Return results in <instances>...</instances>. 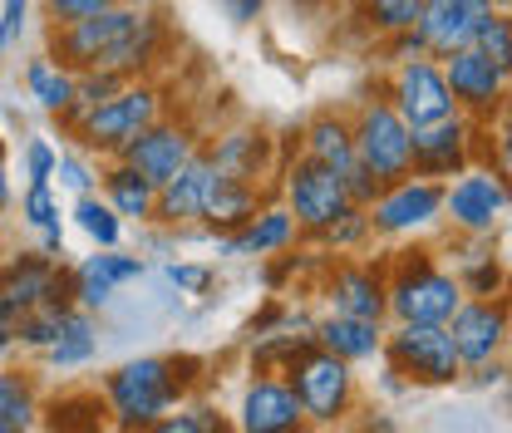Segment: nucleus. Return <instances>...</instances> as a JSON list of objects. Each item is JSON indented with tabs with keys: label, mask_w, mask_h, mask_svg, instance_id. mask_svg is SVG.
Segmentation results:
<instances>
[{
	"label": "nucleus",
	"mask_w": 512,
	"mask_h": 433,
	"mask_svg": "<svg viewBox=\"0 0 512 433\" xmlns=\"http://www.w3.org/2000/svg\"><path fill=\"white\" fill-rule=\"evenodd\" d=\"M197 360L188 355H138L124 360L119 370L104 374V404L119 433H148L163 414H173L178 404H188L192 384H197Z\"/></svg>",
	"instance_id": "obj_1"
},
{
	"label": "nucleus",
	"mask_w": 512,
	"mask_h": 433,
	"mask_svg": "<svg viewBox=\"0 0 512 433\" xmlns=\"http://www.w3.org/2000/svg\"><path fill=\"white\" fill-rule=\"evenodd\" d=\"M384 291H389V315L394 325H448L453 310L463 306V286L458 276L434 261V251L414 247L399 251L384 271Z\"/></svg>",
	"instance_id": "obj_2"
},
{
	"label": "nucleus",
	"mask_w": 512,
	"mask_h": 433,
	"mask_svg": "<svg viewBox=\"0 0 512 433\" xmlns=\"http://www.w3.org/2000/svg\"><path fill=\"white\" fill-rule=\"evenodd\" d=\"M163 119V89L153 79H128L114 99H104L99 109H89L79 124H74V138L89 148V153H109L119 158L128 143L153 128Z\"/></svg>",
	"instance_id": "obj_3"
},
{
	"label": "nucleus",
	"mask_w": 512,
	"mask_h": 433,
	"mask_svg": "<svg viewBox=\"0 0 512 433\" xmlns=\"http://www.w3.org/2000/svg\"><path fill=\"white\" fill-rule=\"evenodd\" d=\"M350 138H355V163L375 178L380 187L399 183L414 173V128L394 114L389 99H365L350 119Z\"/></svg>",
	"instance_id": "obj_4"
},
{
	"label": "nucleus",
	"mask_w": 512,
	"mask_h": 433,
	"mask_svg": "<svg viewBox=\"0 0 512 433\" xmlns=\"http://www.w3.org/2000/svg\"><path fill=\"white\" fill-rule=\"evenodd\" d=\"M380 355L389 360V374H399V384H419V389L463 384V360L453 350L448 325H394L384 335Z\"/></svg>",
	"instance_id": "obj_5"
},
{
	"label": "nucleus",
	"mask_w": 512,
	"mask_h": 433,
	"mask_svg": "<svg viewBox=\"0 0 512 433\" xmlns=\"http://www.w3.org/2000/svg\"><path fill=\"white\" fill-rule=\"evenodd\" d=\"M281 379L296 389L306 424H340L355 404V370L345 360H335L330 350H320V345H306L281 370Z\"/></svg>",
	"instance_id": "obj_6"
},
{
	"label": "nucleus",
	"mask_w": 512,
	"mask_h": 433,
	"mask_svg": "<svg viewBox=\"0 0 512 433\" xmlns=\"http://www.w3.org/2000/svg\"><path fill=\"white\" fill-rule=\"evenodd\" d=\"M143 15V0H124L114 10H99L89 20H74V25H60L50 30V60L64 64L69 74H89V69H104V60L124 45V35L138 25Z\"/></svg>",
	"instance_id": "obj_7"
},
{
	"label": "nucleus",
	"mask_w": 512,
	"mask_h": 433,
	"mask_svg": "<svg viewBox=\"0 0 512 433\" xmlns=\"http://www.w3.org/2000/svg\"><path fill=\"white\" fill-rule=\"evenodd\" d=\"M508 207L512 183L503 173H493L488 163H473L453 183H444V222L463 237H493V227Z\"/></svg>",
	"instance_id": "obj_8"
},
{
	"label": "nucleus",
	"mask_w": 512,
	"mask_h": 433,
	"mask_svg": "<svg viewBox=\"0 0 512 433\" xmlns=\"http://www.w3.org/2000/svg\"><path fill=\"white\" fill-rule=\"evenodd\" d=\"M286 212L296 217V227L306 232V237H325L355 202H350V192L340 183V173H330V168H320L311 158H291L286 163Z\"/></svg>",
	"instance_id": "obj_9"
},
{
	"label": "nucleus",
	"mask_w": 512,
	"mask_h": 433,
	"mask_svg": "<svg viewBox=\"0 0 512 433\" xmlns=\"http://www.w3.org/2000/svg\"><path fill=\"white\" fill-rule=\"evenodd\" d=\"M365 212H370V232H380V237H419L444 222V183L409 173L384 187Z\"/></svg>",
	"instance_id": "obj_10"
},
{
	"label": "nucleus",
	"mask_w": 512,
	"mask_h": 433,
	"mask_svg": "<svg viewBox=\"0 0 512 433\" xmlns=\"http://www.w3.org/2000/svg\"><path fill=\"white\" fill-rule=\"evenodd\" d=\"M0 296L20 315L40 306L69 310L74 306V271L45 251H15L10 261H0Z\"/></svg>",
	"instance_id": "obj_11"
},
{
	"label": "nucleus",
	"mask_w": 512,
	"mask_h": 433,
	"mask_svg": "<svg viewBox=\"0 0 512 433\" xmlns=\"http://www.w3.org/2000/svg\"><path fill=\"white\" fill-rule=\"evenodd\" d=\"M384 99L394 104V114H399V119H404L409 128L444 124V119H453V114H458V104H453V94H448L444 64L429 60V55L394 64Z\"/></svg>",
	"instance_id": "obj_12"
},
{
	"label": "nucleus",
	"mask_w": 512,
	"mask_h": 433,
	"mask_svg": "<svg viewBox=\"0 0 512 433\" xmlns=\"http://www.w3.org/2000/svg\"><path fill=\"white\" fill-rule=\"evenodd\" d=\"M448 335H453V350L463 360V370L473 365H488V360H503L512 345V296H493V301H463L448 320Z\"/></svg>",
	"instance_id": "obj_13"
},
{
	"label": "nucleus",
	"mask_w": 512,
	"mask_h": 433,
	"mask_svg": "<svg viewBox=\"0 0 512 433\" xmlns=\"http://www.w3.org/2000/svg\"><path fill=\"white\" fill-rule=\"evenodd\" d=\"M439 64H444L448 94H453L458 114H468L473 124H488V119L508 104L512 79L493 60H483L473 45H468V50H458V55H448V60H439Z\"/></svg>",
	"instance_id": "obj_14"
},
{
	"label": "nucleus",
	"mask_w": 512,
	"mask_h": 433,
	"mask_svg": "<svg viewBox=\"0 0 512 433\" xmlns=\"http://www.w3.org/2000/svg\"><path fill=\"white\" fill-rule=\"evenodd\" d=\"M197 153H202V148H197V133H192L188 124L158 119V124L143 128L124 153H119V163H128L138 178H148L153 187H163L168 178H178Z\"/></svg>",
	"instance_id": "obj_15"
},
{
	"label": "nucleus",
	"mask_w": 512,
	"mask_h": 433,
	"mask_svg": "<svg viewBox=\"0 0 512 433\" xmlns=\"http://www.w3.org/2000/svg\"><path fill=\"white\" fill-rule=\"evenodd\" d=\"M488 15H493L488 0H424V10L414 20V35H419L429 60H448V55L473 45V35Z\"/></svg>",
	"instance_id": "obj_16"
},
{
	"label": "nucleus",
	"mask_w": 512,
	"mask_h": 433,
	"mask_svg": "<svg viewBox=\"0 0 512 433\" xmlns=\"http://www.w3.org/2000/svg\"><path fill=\"white\" fill-rule=\"evenodd\" d=\"M478 153V124L468 114H453L444 124L414 128V173L424 178H458L463 168H473Z\"/></svg>",
	"instance_id": "obj_17"
},
{
	"label": "nucleus",
	"mask_w": 512,
	"mask_h": 433,
	"mask_svg": "<svg viewBox=\"0 0 512 433\" xmlns=\"http://www.w3.org/2000/svg\"><path fill=\"white\" fill-rule=\"evenodd\" d=\"M237 429L242 433H306V414L296 389L281 374H256L242 389L237 404Z\"/></svg>",
	"instance_id": "obj_18"
},
{
	"label": "nucleus",
	"mask_w": 512,
	"mask_h": 433,
	"mask_svg": "<svg viewBox=\"0 0 512 433\" xmlns=\"http://www.w3.org/2000/svg\"><path fill=\"white\" fill-rule=\"evenodd\" d=\"M325 301H330V315H350L370 325L389 320V291H384L380 266H360V261L335 266V276L325 281Z\"/></svg>",
	"instance_id": "obj_19"
},
{
	"label": "nucleus",
	"mask_w": 512,
	"mask_h": 433,
	"mask_svg": "<svg viewBox=\"0 0 512 433\" xmlns=\"http://www.w3.org/2000/svg\"><path fill=\"white\" fill-rule=\"evenodd\" d=\"M74 271V306L79 310H104L114 296H119V286L128 281H138L148 266H143V256H124V251H94V256H84L79 266H69Z\"/></svg>",
	"instance_id": "obj_20"
},
{
	"label": "nucleus",
	"mask_w": 512,
	"mask_h": 433,
	"mask_svg": "<svg viewBox=\"0 0 512 433\" xmlns=\"http://www.w3.org/2000/svg\"><path fill=\"white\" fill-rule=\"evenodd\" d=\"M217 178V168L207 163V153H197L178 178L158 187V207H153V222L158 227H192L202 222V207H207V187Z\"/></svg>",
	"instance_id": "obj_21"
},
{
	"label": "nucleus",
	"mask_w": 512,
	"mask_h": 433,
	"mask_svg": "<svg viewBox=\"0 0 512 433\" xmlns=\"http://www.w3.org/2000/svg\"><path fill=\"white\" fill-rule=\"evenodd\" d=\"M207 163L222 173V178H242V183H261L266 168L276 163V148L261 128H227L222 138H212L207 148Z\"/></svg>",
	"instance_id": "obj_22"
},
{
	"label": "nucleus",
	"mask_w": 512,
	"mask_h": 433,
	"mask_svg": "<svg viewBox=\"0 0 512 433\" xmlns=\"http://www.w3.org/2000/svg\"><path fill=\"white\" fill-rule=\"evenodd\" d=\"M261 212V183H242V178H212L207 187V207H202V232L212 237H232L237 227H247Z\"/></svg>",
	"instance_id": "obj_23"
},
{
	"label": "nucleus",
	"mask_w": 512,
	"mask_h": 433,
	"mask_svg": "<svg viewBox=\"0 0 512 433\" xmlns=\"http://www.w3.org/2000/svg\"><path fill=\"white\" fill-rule=\"evenodd\" d=\"M296 237H301V227L286 207H261L247 227H237L232 237H217V247L227 256H271V251H286Z\"/></svg>",
	"instance_id": "obj_24"
},
{
	"label": "nucleus",
	"mask_w": 512,
	"mask_h": 433,
	"mask_svg": "<svg viewBox=\"0 0 512 433\" xmlns=\"http://www.w3.org/2000/svg\"><path fill=\"white\" fill-rule=\"evenodd\" d=\"M40 424L50 433H109L114 419H109V404L99 389H69L60 399H50L40 409Z\"/></svg>",
	"instance_id": "obj_25"
},
{
	"label": "nucleus",
	"mask_w": 512,
	"mask_h": 433,
	"mask_svg": "<svg viewBox=\"0 0 512 433\" xmlns=\"http://www.w3.org/2000/svg\"><path fill=\"white\" fill-rule=\"evenodd\" d=\"M316 345L345 365H360V360H375L384 350V325L350 320V315H325V320H316Z\"/></svg>",
	"instance_id": "obj_26"
},
{
	"label": "nucleus",
	"mask_w": 512,
	"mask_h": 433,
	"mask_svg": "<svg viewBox=\"0 0 512 433\" xmlns=\"http://www.w3.org/2000/svg\"><path fill=\"white\" fill-rule=\"evenodd\" d=\"M301 158H311L320 168L340 173L355 163V138H350V119L345 114H316L311 124L301 128Z\"/></svg>",
	"instance_id": "obj_27"
},
{
	"label": "nucleus",
	"mask_w": 512,
	"mask_h": 433,
	"mask_svg": "<svg viewBox=\"0 0 512 433\" xmlns=\"http://www.w3.org/2000/svg\"><path fill=\"white\" fill-rule=\"evenodd\" d=\"M99 197H104L124 222H153V207H158V187L148 183V178H138L119 158L99 173Z\"/></svg>",
	"instance_id": "obj_28"
},
{
	"label": "nucleus",
	"mask_w": 512,
	"mask_h": 433,
	"mask_svg": "<svg viewBox=\"0 0 512 433\" xmlns=\"http://www.w3.org/2000/svg\"><path fill=\"white\" fill-rule=\"evenodd\" d=\"M50 355V365L55 370H79V365H89L94 355H99V325H94V315L89 310H64L60 320V340L45 350Z\"/></svg>",
	"instance_id": "obj_29"
},
{
	"label": "nucleus",
	"mask_w": 512,
	"mask_h": 433,
	"mask_svg": "<svg viewBox=\"0 0 512 433\" xmlns=\"http://www.w3.org/2000/svg\"><path fill=\"white\" fill-rule=\"evenodd\" d=\"M25 89H30V99L45 109V114H55L64 119L69 109H74V74L55 64L50 55H35V60H25Z\"/></svg>",
	"instance_id": "obj_30"
},
{
	"label": "nucleus",
	"mask_w": 512,
	"mask_h": 433,
	"mask_svg": "<svg viewBox=\"0 0 512 433\" xmlns=\"http://www.w3.org/2000/svg\"><path fill=\"white\" fill-rule=\"evenodd\" d=\"M40 429V399L25 374H0V433H35Z\"/></svg>",
	"instance_id": "obj_31"
},
{
	"label": "nucleus",
	"mask_w": 512,
	"mask_h": 433,
	"mask_svg": "<svg viewBox=\"0 0 512 433\" xmlns=\"http://www.w3.org/2000/svg\"><path fill=\"white\" fill-rule=\"evenodd\" d=\"M69 217H74V227H79V232H84V237H89L99 251H114L119 242H124V217H119V212H114V207H109L99 192L74 197V212H69Z\"/></svg>",
	"instance_id": "obj_32"
},
{
	"label": "nucleus",
	"mask_w": 512,
	"mask_h": 433,
	"mask_svg": "<svg viewBox=\"0 0 512 433\" xmlns=\"http://www.w3.org/2000/svg\"><path fill=\"white\" fill-rule=\"evenodd\" d=\"M458 286H463V296H473V301H493V296H512V281H508V266L498 261V256H468V261H458Z\"/></svg>",
	"instance_id": "obj_33"
},
{
	"label": "nucleus",
	"mask_w": 512,
	"mask_h": 433,
	"mask_svg": "<svg viewBox=\"0 0 512 433\" xmlns=\"http://www.w3.org/2000/svg\"><path fill=\"white\" fill-rule=\"evenodd\" d=\"M419 10H424V0H365V5H360V20H365L380 40H389V35L414 30Z\"/></svg>",
	"instance_id": "obj_34"
},
{
	"label": "nucleus",
	"mask_w": 512,
	"mask_h": 433,
	"mask_svg": "<svg viewBox=\"0 0 512 433\" xmlns=\"http://www.w3.org/2000/svg\"><path fill=\"white\" fill-rule=\"evenodd\" d=\"M148 433H237L212 404H178L173 414H163Z\"/></svg>",
	"instance_id": "obj_35"
},
{
	"label": "nucleus",
	"mask_w": 512,
	"mask_h": 433,
	"mask_svg": "<svg viewBox=\"0 0 512 433\" xmlns=\"http://www.w3.org/2000/svg\"><path fill=\"white\" fill-rule=\"evenodd\" d=\"M473 50H478L483 60H493L512 79V20H508V10H493V15L478 25V35H473Z\"/></svg>",
	"instance_id": "obj_36"
},
{
	"label": "nucleus",
	"mask_w": 512,
	"mask_h": 433,
	"mask_svg": "<svg viewBox=\"0 0 512 433\" xmlns=\"http://www.w3.org/2000/svg\"><path fill=\"white\" fill-rule=\"evenodd\" d=\"M20 222L30 227V232H64L60 227V197H55V187L50 183H30L25 187V197H20Z\"/></svg>",
	"instance_id": "obj_37"
},
{
	"label": "nucleus",
	"mask_w": 512,
	"mask_h": 433,
	"mask_svg": "<svg viewBox=\"0 0 512 433\" xmlns=\"http://www.w3.org/2000/svg\"><path fill=\"white\" fill-rule=\"evenodd\" d=\"M60 320H64V310H55V306L25 310V315L15 320V340H20L25 350H50V345L60 340Z\"/></svg>",
	"instance_id": "obj_38"
},
{
	"label": "nucleus",
	"mask_w": 512,
	"mask_h": 433,
	"mask_svg": "<svg viewBox=\"0 0 512 433\" xmlns=\"http://www.w3.org/2000/svg\"><path fill=\"white\" fill-rule=\"evenodd\" d=\"M365 237H370V212H365V207H350V212H345V217L320 237V242H325V247H335V251H355Z\"/></svg>",
	"instance_id": "obj_39"
},
{
	"label": "nucleus",
	"mask_w": 512,
	"mask_h": 433,
	"mask_svg": "<svg viewBox=\"0 0 512 433\" xmlns=\"http://www.w3.org/2000/svg\"><path fill=\"white\" fill-rule=\"evenodd\" d=\"M114 5H124V0H45V20H50V30H60V25L99 15V10H114Z\"/></svg>",
	"instance_id": "obj_40"
},
{
	"label": "nucleus",
	"mask_w": 512,
	"mask_h": 433,
	"mask_svg": "<svg viewBox=\"0 0 512 433\" xmlns=\"http://www.w3.org/2000/svg\"><path fill=\"white\" fill-rule=\"evenodd\" d=\"M55 178L60 187H69L74 197H89V192H99V173L79 158V153H60V163H55Z\"/></svg>",
	"instance_id": "obj_41"
},
{
	"label": "nucleus",
	"mask_w": 512,
	"mask_h": 433,
	"mask_svg": "<svg viewBox=\"0 0 512 433\" xmlns=\"http://www.w3.org/2000/svg\"><path fill=\"white\" fill-rule=\"evenodd\" d=\"M55 163H60V148L50 138H25V178L30 183H50Z\"/></svg>",
	"instance_id": "obj_42"
},
{
	"label": "nucleus",
	"mask_w": 512,
	"mask_h": 433,
	"mask_svg": "<svg viewBox=\"0 0 512 433\" xmlns=\"http://www.w3.org/2000/svg\"><path fill=\"white\" fill-rule=\"evenodd\" d=\"M25 20H30V0H0V55H10L20 45Z\"/></svg>",
	"instance_id": "obj_43"
},
{
	"label": "nucleus",
	"mask_w": 512,
	"mask_h": 433,
	"mask_svg": "<svg viewBox=\"0 0 512 433\" xmlns=\"http://www.w3.org/2000/svg\"><path fill=\"white\" fill-rule=\"evenodd\" d=\"M168 281L178 291H207L212 286V266H192V261H173L168 266Z\"/></svg>",
	"instance_id": "obj_44"
},
{
	"label": "nucleus",
	"mask_w": 512,
	"mask_h": 433,
	"mask_svg": "<svg viewBox=\"0 0 512 433\" xmlns=\"http://www.w3.org/2000/svg\"><path fill=\"white\" fill-rule=\"evenodd\" d=\"M463 379H468L473 389H503V384H508V360H488V365H473V370H463Z\"/></svg>",
	"instance_id": "obj_45"
},
{
	"label": "nucleus",
	"mask_w": 512,
	"mask_h": 433,
	"mask_svg": "<svg viewBox=\"0 0 512 433\" xmlns=\"http://www.w3.org/2000/svg\"><path fill=\"white\" fill-rule=\"evenodd\" d=\"M217 5H222V15H227L232 25H256L261 10H266V0H217Z\"/></svg>",
	"instance_id": "obj_46"
},
{
	"label": "nucleus",
	"mask_w": 512,
	"mask_h": 433,
	"mask_svg": "<svg viewBox=\"0 0 512 433\" xmlns=\"http://www.w3.org/2000/svg\"><path fill=\"white\" fill-rule=\"evenodd\" d=\"M10 202H15V187H10V168H5V148H0V217L10 212Z\"/></svg>",
	"instance_id": "obj_47"
},
{
	"label": "nucleus",
	"mask_w": 512,
	"mask_h": 433,
	"mask_svg": "<svg viewBox=\"0 0 512 433\" xmlns=\"http://www.w3.org/2000/svg\"><path fill=\"white\" fill-rule=\"evenodd\" d=\"M15 320H20V310L10 306L5 296H0V330H15Z\"/></svg>",
	"instance_id": "obj_48"
},
{
	"label": "nucleus",
	"mask_w": 512,
	"mask_h": 433,
	"mask_svg": "<svg viewBox=\"0 0 512 433\" xmlns=\"http://www.w3.org/2000/svg\"><path fill=\"white\" fill-rule=\"evenodd\" d=\"M10 345H15V330H0V355H10Z\"/></svg>",
	"instance_id": "obj_49"
},
{
	"label": "nucleus",
	"mask_w": 512,
	"mask_h": 433,
	"mask_svg": "<svg viewBox=\"0 0 512 433\" xmlns=\"http://www.w3.org/2000/svg\"><path fill=\"white\" fill-rule=\"evenodd\" d=\"M503 394H508V414H512V360H508V384H503Z\"/></svg>",
	"instance_id": "obj_50"
},
{
	"label": "nucleus",
	"mask_w": 512,
	"mask_h": 433,
	"mask_svg": "<svg viewBox=\"0 0 512 433\" xmlns=\"http://www.w3.org/2000/svg\"><path fill=\"white\" fill-rule=\"evenodd\" d=\"M488 5H493V10H508L512 0H488Z\"/></svg>",
	"instance_id": "obj_51"
},
{
	"label": "nucleus",
	"mask_w": 512,
	"mask_h": 433,
	"mask_svg": "<svg viewBox=\"0 0 512 433\" xmlns=\"http://www.w3.org/2000/svg\"><path fill=\"white\" fill-rule=\"evenodd\" d=\"M340 5H355V10H360V5H365V0H340Z\"/></svg>",
	"instance_id": "obj_52"
},
{
	"label": "nucleus",
	"mask_w": 512,
	"mask_h": 433,
	"mask_svg": "<svg viewBox=\"0 0 512 433\" xmlns=\"http://www.w3.org/2000/svg\"><path fill=\"white\" fill-rule=\"evenodd\" d=\"M508 20H512V5H508Z\"/></svg>",
	"instance_id": "obj_53"
}]
</instances>
